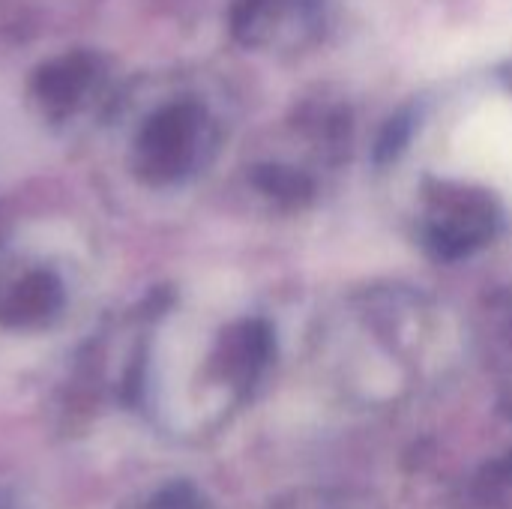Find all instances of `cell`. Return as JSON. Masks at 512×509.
Instances as JSON below:
<instances>
[{
  "label": "cell",
  "mask_w": 512,
  "mask_h": 509,
  "mask_svg": "<svg viewBox=\"0 0 512 509\" xmlns=\"http://www.w3.org/2000/svg\"><path fill=\"white\" fill-rule=\"evenodd\" d=\"M450 162L468 180L512 198V99H483L450 135Z\"/></svg>",
  "instance_id": "6da1fadb"
},
{
  "label": "cell",
  "mask_w": 512,
  "mask_h": 509,
  "mask_svg": "<svg viewBox=\"0 0 512 509\" xmlns=\"http://www.w3.org/2000/svg\"><path fill=\"white\" fill-rule=\"evenodd\" d=\"M294 509H378L372 501L360 495H345V492H315L306 501H300Z\"/></svg>",
  "instance_id": "7a4b0ae2"
}]
</instances>
